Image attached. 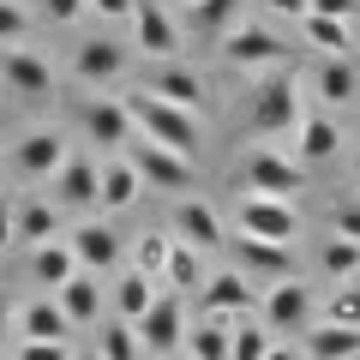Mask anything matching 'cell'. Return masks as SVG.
Instances as JSON below:
<instances>
[{
	"mask_svg": "<svg viewBox=\"0 0 360 360\" xmlns=\"http://www.w3.org/2000/svg\"><path fill=\"white\" fill-rule=\"evenodd\" d=\"M120 108L132 115V132H144V139L168 144V150L180 156H198V144H205V127H198L193 108H180V103H162V96H150V90H127L120 96Z\"/></svg>",
	"mask_w": 360,
	"mask_h": 360,
	"instance_id": "cell-1",
	"label": "cell"
},
{
	"mask_svg": "<svg viewBox=\"0 0 360 360\" xmlns=\"http://www.w3.org/2000/svg\"><path fill=\"white\" fill-rule=\"evenodd\" d=\"M307 120V108H300V84L288 66H276V72H258L252 84V103H246V127L258 132V139H295V127Z\"/></svg>",
	"mask_w": 360,
	"mask_h": 360,
	"instance_id": "cell-2",
	"label": "cell"
},
{
	"mask_svg": "<svg viewBox=\"0 0 360 360\" xmlns=\"http://www.w3.org/2000/svg\"><path fill=\"white\" fill-rule=\"evenodd\" d=\"M234 180H240L246 193L288 198V205H295V198L307 193V168H300L288 150H276V144H252V150L240 156V174H234Z\"/></svg>",
	"mask_w": 360,
	"mask_h": 360,
	"instance_id": "cell-3",
	"label": "cell"
},
{
	"mask_svg": "<svg viewBox=\"0 0 360 360\" xmlns=\"http://www.w3.org/2000/svg\"><path fill=\"white\" fill-rule=\"evenodd\" d=\"M312 319H319V300H312V288L300 283V276H283V283L258 288V324H264L276 342H283V336H300Z\"/></svg>",
	"mask_w": 360,
	"mask_h": 360,
	"instance_id": "cell-4",
	"label": "cell"
},
{
	"mask_svg": "<svg viewBox=\"0 0 360 360\" xmlns=\"http://www.w3.org/2000/svg\"><path fill=\"white\" fill-rule=\"evenodd\" d=\"M120 156H127V162L139 168L144 193H186V186H193V156L168 150V144L144 139V132H132V144H127Z\"/></svg>",
	"mask_w": 360,
	"mask_h": 360,
	"instance_id": "cell-5",
	"label": "cell"
},
{
	"mask_svg": "<svg viewBox=\"0 0 360 360\" xmlns=\"http://www.w3.org/2000/svg\"><path fill=\"white\" fill-rule=\"evenodd\" d=\"M222 60L234 72H276V66H288V42L270 37L264 25H234L222 30Z\"/></svg>",
	"mask_w": 360,
	"mask_h": 360,
	"instance_id": "cell-6",
	"label": "cell"
},
{
	"mask_svg": "<svg viewBox=\"0 0 360 360\" xmlns=\"http://www.w3.org/2000/svg\"><path fill=\"white\" fill-rule=\"evenodd\" d=\"M132 330H139V348L156 360H168L180 342H186V307H180L174 288H162V295L144 307V319H132Z\"/></svg>",
	"mask_w": 360,
	"mask_h": 360,
	"instance_id": "cell-7",
	"label": "cell"
},
{
	"mask_svg": "<svg viewBox=\"0 0 360 360\" xmlns=\"http://www.w3.org/2000/svg\"><path fill=\"white\" fill-rule=\"evenodd\" d=\"M0 84L13 90L18 103H54V66L37 49H18V42L0 49Z\"/></svg>",
	"mask_w": 360,
	"mask_h": 360,
	"instance_id": "cell-8",
	"label": "cell"
},
{
	"mask_svg": "<svg viewBox=\"0 0 360 360\" xmlns=\"http://www.w3.org/2000/svg\"><path fill=\"white\" fill-rule=\"evenodd\" d=\"M240 234H252V240H283V246H295V240H300V210L288 205V198L246 193V198H240Z\"/></svg>",
	"mask_w": 360,
	"mask_h": 360,
	"instance_id": "cell-9",
	"label": "cell"
},
{
	"mask_svg": "<svg viewBox=\"0 0 360 360\" xmlns=\"http://www.w3.org/2000/svg\"><path fill=\"white\" fill-rule=\"evenodd\" d=\"M66 156H72V144H66V132H54V127H30L25 139L13 144V168L25 180H54Z\"/></svg>",
	"mask_w": 360,
	"mask_h": 360,
	"instance_id": "cell-10",
	"label": "cell"
},
{
	"mask_svg": "<svg viewBox=\"0 0 360 360\" xmlns=\"http://www.w3.org/2000/svg\"><path fill=\"white\" fill-rule=\"evenodd\" d=\"M198 307H205L210 319H252L258 312V288H252V276H240V270H217V276H205V288H198Z\"/></svg>",
	"mask_w": 360,
	"mask_h": 360,
	"instance_id": "cell-11",
	"label": "cell"
},
{
	"mask_svg": "<svg viewBox=\"0 0 360 360\" xmlns=\"http://www.w3.org/2000/svg\"><path fill=\"white\" fill-rule=\"evenodd\" d=\"M127 25H132V37H139L144 60H174L180 54V25H174V13H168L162 0H139Z\"/></svg>",
	"mask_w": 360,
	"mask_h": 360,
	"instance_id": "cell-12",
	"label": "cell"
},
{
	"mask_svg": "<svg viewBox=\"0 0 360 360\" xmlns=\"http://www.w3.org/2000/svg\"><path fill=\"white\" fill-rule=\"evenodd\" d=\"M234 246V270L240 276H258V283H283V276H295V246L283 240H252V234H240Z\"/></svg>",
	"mask_w": 360,
	"mask_h": 360,
	"instance_id": "cell-13",
	"label": "cell"
},
{
	"mask_svg": "<svg viewBox=\"0 0 360 360\" xmlns=\"http://www.w3.org/2000/svg\"><path fill=\"white\" fill-rule=\"evenodd\" d=\"M144 90L162 96V103H180V108H198V103H205V78L180 60V54H174V60H150V66H144Z\"/></svg>",
	"mask_w": 360,
	"mask_h": 360,
	"instance_id": "cell-14",
	"label": "cell"
},
{
	"mask_svg": "<svg viewBox=\"0 0 360 360\" xmlns=\"http://www.w3.org/2000/svg\"><path fill=\"white\" fill-rule=\"evenodd\" d=\"M96 174H103L96 156H66L60 174L49 180L54 205H60V210H96Z\"/></svg>",
	"mask_w": 360,
	"mask_h": 360,
	"instance_id": "cell-15",
	"label": "cell"
},
{
	"mask_svg": "<svg viewBox=\"0 0 360 360\" xmlns=\"http://www.w3.org/2000/svg\"><path fill=\"white\" fill-rule=\"evenodd\" d=\"M127 60H132V54L120 49L115 37H90V42L72 49V78H78V84H115V78L127 72Z\"/></svg>",
	"mask_w": 360,
	"mask_h": 360,
	"instance_id": "cell-16",
	"label": "cell"
},
{
	"mask_svg": "<svg viewBox=\"0 0 360 360\" xmlns=\"http://www.w3.org/2000/svg\"><path fill=\"white\" fill-rule=\"evenodd\" d=\"M66 246H72V258H78V270H90V276H103V270H115L120 264V234L108 229V222H78L72 234H66Z\"/></svg>",
	"mask_w": 360,
	"mask_h": 360,
	"instance_id": "cell-17",
	"label": "cell"
},
{
	"mask_svg": "<svg viewBox=\"0 0 360 360\" xmlns=\"http://www.w3.org/2000/svg\"><path fill=\"white\" fill-rule=\"evenodd\" d=\"M139 193H144L139 168H132L127 156H108L103 174H96V210H103V217H120V210L139 205Z\"/></svg>",
	"mask_w": 360,
	"mask_h": 360,
	"instance_id": "cell-18",
	"label": "cell"
},
{
	"mask_svg": "<svg viewBox=\"0 0 360 360\" xmlns=\"http://www.w3.org/2000/svg\"><path fill=\"white\" fill-rule=\"evenodd\" d=\"M84 139L96 144V150H127L132 144V115L120 108V96H96V103L84 108Z\"/></svg>",
	"mask_w": 360,
	"mask_h": 360,
	"instance_id": "cell-19",
	"label": "cell"
},
{
	"mask_svg": "<svg viewBox=\"0 0 360 360\" xmlns=\"http://www.w3.org/2000/svg\"><path fill=\"white\" fill-rule=\"evenodd\" d=\"M168 234L186 246H198V252H210V246H229L222 240V217L205 205V198H180L174 205V222H168Z\"/></svg>",
	"mask_w": 360,
	"mask_h": 360,
	"instance_id": "cell-20",
	"label": "cell"
},
{
	"mask_svg": "<svg viewBox=\"0 0 360 360\" xmlns=\"http://www.w3.org/2000/svg\"><path fill=\"white\" fill-rule=\"evenodd\" d=\"M42 240H60V205L18 198L13 205V246H42Z\"/></svg>",
	"mask_w": 360,
	"mask_h": 360,
	"instance_id": "cell-21",
	"label": "cell"
},
{
	"mask_svg": "<svg viewBox=\"0 0 360 360\" xmlns=\"http://www.w3.org/2000/svg\"><path fill=\"white\" fill-rule=\"evenodd\" d=\"M312 90H319V103H330V108L360 103V66L348 60V54H324V66L312 72Z\"/></svg>",
	"mask_w": 360,
	"mask_h": 360,
	"instance_id": "cell-22",
	"label": "cell"
},
{
	"mask_svg": "<svg viewBox=\"0 0 360 360\" xmlns=\"http://www.w3.org/2000/svg\"><path fill=\"white\" fill-rule=\"evenodd\" d=\"M18 336H37V342H66L72 336V319L60 312V300L54 295H37L18 307Z\"/></svg>",
	"mask_w": 360,
	"mask_h": 360,
	"instance_id": "cell-23",
	"label": "cell"
},
{
	"mask_svg": "<svg viewBox=\"0 0 360 360\" xmlns=\"http://www.w3.org/2000/svg\"><path fill=\"white\" fill-rule=\"evenodd\" d=\"M300 354L307 360H342V354H360V324H307L300 330Z\"/></svg>",
	"mask_w": 360,
	"mask_h": 360,
	"instance_id": "cell-24",
	"label": "cell"
},
{
	"mask_svg": "<svg viewBox=\"0 0 360 360\" xmlns=\"http://www.w3.org/2000/svg\"><path fill=\"white\" fill-rule=\"evenodd\" d=\"M336 144H342V139H336V120L330 115H307L295 127V162L300 168H324L336 156Z\"/></svg>",
	"mask_w": 360,
	"mask_h": 360,
	"instance_id": "cell-25",
	"label": "cell"
},
{
	"mask_svg": "<svg viewBox=\"0 0 360 360\" xmlns=\"http://www.w3.org/2000/svg\"><path fill=\"white\" fill-rule=\"evenodd\" d=\"M54 300H60V312L72 319V330H78V324H96V307H103V283H96L90 270H72V276L54 288Z\"/></svg>",
	"mask_w": 360,
	"mask_h": 360,
	"instance_id": "cell-26",
	"label": "cell"
},
{
	"mask_svg": "<svg viewBox=\"0 0 360 360\" xmlns=\"http://www.w3.org/2000/svg\"><path fill=\"white\" fill-rule=\"evenodd\" d=\"M186 360H229V348H234V319H198V324H186Z\"/></svg>",
	"mask_w": 360,
	"mask_h": 360,
	"instance_id": "cell-27",
	"label": "cell"
},
{
	"mask_svg": "<svg viewBox=\"0 0 360 360\" xmlns=\"http://www.w3.org/2000/svg\"><path fill=\"white\" fill-rule=\"evenodd\" d=\"M72 270H78V258H72V246H66V240H42V246H30V276H37L49 295L66 283V276H72Z\"/></svg>",
	"mask_w": 360,
	"mask_h": 360,
	"instance_id": "cell-28",
	"label": "cell"
},
{
	"mask_svg": "<svg viewBox=\"0 0 360 360\" xmlns=\"http://www.w3.org/2000/svg\"><path fill=\"white\" fill-rule=\"evenodd\" d=\"M156 288H162V283H156V276H144V270H127V276H115V295H108V300H115V319H144V307H150V300H156Z\"/></svg>",
	"mask_w": 360,
	"mask_h": 360,
	"instance_id": "cell-29",
	"label": "cell"
},
{
	"mask_svg": "<svg viewBox=\"0 0 360 360\" xmlns=\"http://www.w3.org/2000/svg\"><path fill=\"white\" fill-rule=\"evenodd\" d=\"M162 288H174V295H186V288H205V252L186 240L168 246V264H162Z\"/></svg>",
	"mask_w": 360,
	"mask_h": 360,
	"instance_id": "cell-30",
	"label": "cell"
},
{
	"mask_svg": "<svg viewBox=\"0 0 360 360\" xmlns=\"http://www.w3.org/2000/svg\"><path fill=\"white\" fill-rule=\"evenodd\" d=\"M300 37H307L319 54H348V49H354L348 18H324V13H307V18H300Z\"/></svg>",
	"mask_w": 360,
	"mask_h": 360,
	"instance_id": "cell-31",
	"label": "cell"
},
{
	"mask_svg": "<svg viewBox=\"0 0 360 360\" xmlns=\"http://www.w3.org/2000/svg\"><path fill=\"white\" fill-rule=\"evenodd\" d=\"M319 270L330 276V283H354V276H360V240L330 234V240L319 246Z\"/></svg>",
	"mask_w": 360,
	"mask_h": 360,
	"instance_id": "cell-32",
	"label": "cell"
},
{
	"mask_svg": "<svg viewBox=\"0 0 360 360\" xmlns=\"http://www.w3.org/2000/svg\"><path fill=\"white\" fill-rule=\"evenodd\" d=\"M186 18H193V30H205V37H222V30L240 25V0H193Z\"/></svg>",
	"mask_w": 360,
	"mask_h": 360,
	"instance_id": "cell-33",
	"label": "cell"
},
{
	"mask_svg": "<svg viewBox=\"0 0 360 360\" xmlns=\"http://www.w3.org/2000/svg\"><path fill=\"white\" fill-rule=\"evenodd\" d=\"M96 354H103V360H144V348H139V330H132L127 319L103 324V330H96Z\"/></svg>",
	"mask_w": 360,
	"mask_h": 360,
	"instance_id": "cell-34",
	"label": "cell"
},
{
	"mask_svg": "<svg viewBox=\"0 0 360 360\" xmlns=\"http://www.w3.org/2000/svg\"><path fill=\"white\" fill-rule=\"evenodd\" d=\"M270 342H276V336L258 324V312H252V319H234V348H229V360H264Z\"/></svg>",
	"mask_w": 360,
	"mask_h": 360,
	"instance_id": "cell-35",
	"label": "cell"
},
{
	"mask_svg": "<svg viewBox=\"0 0 360 360\" xmlns=\"http://www.w3.org/2000/svg\"><path fill=\"white\" fill-rule=\"evenodd\" d=\"M168 246H174V234H144V240L132 246V270H144V276H156V283H162Z\"/></svg>",
	"mask_w": 360,
	"mask_h": 360,
	"instance_id": "cell-36",
	"label": "cell"
},
{
	"mask_svg": "<svg viewBox=\"0 0 360 360\" xmlns=\"http://www.w3.org/2000/svg\"><path fill=\"white\" fill-rule=\"evenodd\" d=\"M324 319H330V324H360V288L354 283H336V295L324 300Z\"/></svg>",
	"mask_w": 360,
	"mask_h": 360,
	"instance_id": "cell-37",
	"label": "cell"
},
{
	"mask_svg": "<svg viewBox=\"0 0 360 360\" xmlns=\"http://www.w3.org/2000/svg\"><path fill=\"white\" fill-rule=\"evenodd\" d=\"M25 37H30V13L18 0H0V49L6 42H25Z\"/></svg>",
	"mask_w": 360,
	"mask_h": 360,
	"instance_id": "cell-38",
	"label": "cell"
},
{
	"mask_svg": "<svg viewBox=\"0 0 360 360\" xmlns=\"http://www.w3.org/2000/svg\"><path fill=\"white\" fill-rule=\"evenodd\" d=\"M13 360H72V348H66V342H37V336H18Z\"/></svg>",
	"mask_w": 360,
	"mask_h": 360,
	"instance_id": "cell-39",
	"label": "cell"
},
{
	"mask_svg": "<svg viewBox=\"0 0 360 360\" xmlns=\"http://www.w3.org/2000/svg\"><path fill=\"white\" fill-rule=\"evenodd\" d=\"M330 234H342V240H360V198H342V205L330 210Z\"/></svg>",
	"mask_w": 360,
	"mask_h": 360,
	"instance_id": "cell-40",
	"label": "cell"
},
{
	"mask_svg": "<svg viewBox=\"0 0 360 360\" xmlns=\"http://www.w3.org/2000/svg\"><path fill=\"white\" fill-rule=\"evenodd\" d=\"M84 13H90L84 0H42V18H49V25H78Z\"/></svg>",
	"mask_w": 360,
	"mask_h": 360,
	"instance_id": "cell-41",
	"label": "cell"
},
{
	"mask_svg": "<svg viewBox=\"0 0 360 360\" xmlns=\"http://www.w3.org/2000/svg\"><path fill=\"white\" fill-rule=\"evenodd\" d=\"M90 13L96 18H132V6H139V0H84Z\"/></svg>",
	"mask_w": 360,
	"mask_h": 360,
	"instance_id": "cell-42",
	"label": "cell"
},
{
	"mask_svg": "<svg viewBox=\"0 0 360 360\" xmlns=\"http://www.w3.org/2000/svg\"><path fill=\"white\" fill-rule=\"evenodd\" d=\"M307 13H324V18H354V13H360V0H312Z\"/></svg>",
	"mask_w": 360,
	"mask_h": 360,
	"instance_id": "cell-43",
	"label": "cell"
},
{
	"mask_svg": "<svg viewBox=\"0 0 360 360\" xmlns=\"http://www.w3.org/2000/svg\"><path fill=\"white\" fill-rule=\"evenodd\" d=\"M264 13H276V18H307V6L312 0H258Z\"/></svg>",
	"mask_w": 360,
	"mask_h": 360,
	"instance_id": "cell-44",
	"label": "cell"
},
{
	"mask_svg": "<svg viewBox=\"0 0 360 360\" xmlns=\"http://www.w3.org/2000/svg\"><path fill=\"white\" fill-rule=\"evenodd\" d=\"M13 330H18V307L0 295V336H13Z\"/></svg>",
	"mask_w": 360,
	"mask_h": 360,
	"instance_id": "cell-45",
	"label": "cell"
},
{
	"mask_svg": "<svg viewBox=\"0 0 360 360\" xmlns=\"http://www.w3.org/2000/svg\"><path fill=\"white\" fill-rule=\"evenodd\" d=\"M0 246H13V198H0Z\"/></svg>",
	"mask_w": 360,
	"mask_h": 360,
	"instance_id": "cell-46",
	"label": "cell"
},
{
	"mask_svg": "<svg viewBox=\"0 0 360 360\" xmlns=\"http://www.w3.org/2000/svg\"><path fill=\"white\" fill-rule=\"evenodd\" d=\"M264 360H307V354H295V348H283V342H270V354Z\"/></svg>",
	"mask_w": 360,
	"mask_h": 360,
	"instance_id": "cell-47",
	"label": "cell"
},
{
	"mask_svg": "<svg viewBox=\"0 0 360 360\" xmlns=\"http://www.w3.org/2000/svg\"><path fill=\"white\" fill-rule=\"evenodd\" d=\"M72 360H103V354H96V348H84V354H72Z\"/></svg>",
	"mask_w": 360,
	"mask_h": 360,
	"instance_id": "cell-48",
	"label": "cell"
},
{
	"mask_svg": "<svg viewBox=\"0 0 360 360\" xmlns=\"http://www.w3.org/2000/svg\"><path fill=\"white\" fill-rule=\"evenodd\" d=\"M354 186H360V144H354Z\"/></svg>",
	"mask_w": 360,
	"mask_h": 360,
	"instance_id": "cell-49",
	"label": "cell"
},
{
	"mask_svg": "<svg viewBox=\"0 0 360 360\" xmlns=\"http://www.w3.org/2000/svg\"><path fill=\"white\" fill-rule=\"evenodd\" d=\"M342 360H360V354H342Z\"/></svg>",
	"mask_w": 360,
	"mask_h": 360,
	"instance_id": "cell-50",
	"label": "cell"
},
{
	"mask_svg": "<svg viewBox=\"0 0 360 360\" xmlns=\"http://www.w3.org/2000/svg\"><path fill=\"white\" fill-rule=\"evenodd\" d=\"M186 6H193V0H186Z\"/></svg>",
	"mask_w": 360,
	"mask_h": 360,
	"instance_id": "cell-51",
	"label": "cell"
}]
</instances>
